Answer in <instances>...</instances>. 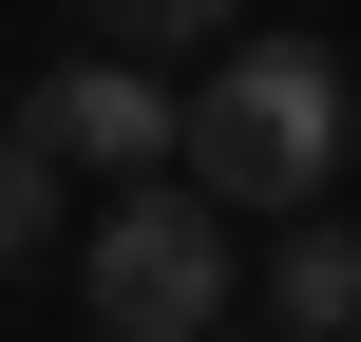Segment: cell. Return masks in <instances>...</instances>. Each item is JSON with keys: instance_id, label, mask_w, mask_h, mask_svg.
<instances>
[{"instance_id": "ba28073f", "label": "cell", "mask_w": 361, "mask_h": 342, "mask_svg": "<svg viewBox=\"0 0 361 342\" xmlns=\"http://www.w3.org/2000/svg\"><path fill=\"white\" fill-rule=\"evenodd\" d=\"M343 342H361V324H343Z\"/></svg>"}, {"instance_id": "52a82bcc", "label": "cell", "mask_w": 361, "mask_h": 342, "mask_svg": "<svg viewBox=\"0 0 361 342\" xmlns=\"http://www.w3.org/2000/svg\"><path fill=\"white\" fill-rule=\"evenodd\" d=\"M209 342H286V324H209Z\"/></svg>"}, {"instance_id": "7a4b0ae2", "label": "cell", "mask_w": 361, "mask_h": 342, "mask_svg": "<svg viewBox=\"0 0 361 342\" xmlns=\"http://www.w3.org/2000/svg\"><path fill=\"white\" fill-rule=\"evenodd\" d=\"M190 171L228 209H324V171H343V57L324 38H228L209 95H190Z\"/></svg>"}, {"instance_id": "6da1fadb", "label": "cell", "mask_w": 361, "mask_h": 342, "mask_svg": "<svg viewBox=\"0 0 361 342\" xmlns=\"http://www.w3.org/2000/svg\"><path fill=\"white\" fill-rule=\"evenodd\" d=\"M228 190L209 171H133L95 228H76V305H95V342H209L228 324Z\"/></svg>"}, {"instance_id": "8992f818", "label": "cell", "mask_w": 361, "mask_h": 342, "mask_svg": "<svg viewBox=\"0 0 361 342\" xmlns=\"http://www.w3.org/2000/svg\"><path fill=\"white\" fill-rule=\"evenodd\" d=\"M228 0H114V38H209Z\"/></svg>"}, {"instance_id": "3957f363", "label": "cell", "mask_w": 361, "mask_h": 342, "mask_svg": "<svg viewBox=\"0 0 361 342\" xmlns=\"http://www.w3.org/2000/svg\"><path fill=\"white\" fill-rule=\"evenodd\" d=\"M38 133H57V171H95V190L190 171V95H152L133 57H57V76H38Z\"/></svg>"}, {"instance_id": "5b68a950", "label": "cell", "mask_w": 361, "mask_h": 342, "mask_svg": "<svg viewBox=\"0 0 361 342\" xmlns=\"http://www.w3.org/2000/svg\"><path fill=\"white\" fill-rule=\"evenodd\" d=\"M57 248V133H38V95L0 114V267H38Z\"/></svg>"}, {"instance_id": "277c9868", "label": "cell", "mask_w": 361, "mask_h": 342, "mask_svg": "<svg viewBox=\"0 0 361 342\" xmlns=\"http://www.w3.org/2000/svg\"><path fill=\"white\" fill-rule=\"evenodd\" d=\"M267 324H286V342H343V324H361V228L286 209V248H267Z\"/></svg>"}]
</instances>
